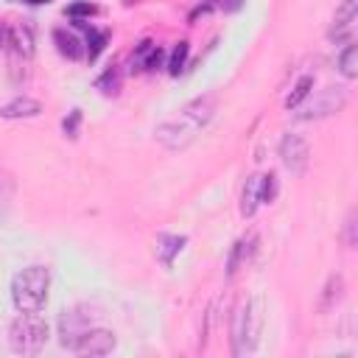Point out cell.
<instances>
[{"label":"cell","mask_w":358,"mask_h":358,"mask_svg":"<svg viewBox=\"0 0 358 358\" xmlns=\"http://www.w3.org/2000/svg\"><path fill=\"white\" fill-rule=\"evenodd\" d=\"M67 14H70V20H81V17H87V14H95V6H90V3H78V6H70Z\"/></svg>","instance_id":"obj_22"},{"label":"cell","mask_w":358,"mask_h":358,"mask_svg":"<svg viewBox=\"0 0 358 358\" xmlns=\"http://www.w3.org/2000/svg\"><path fill=\"white\" fill-rule=\"evenodd\" d=\"M6 48V25H0V50Z\"/></svg>","instance_id":"obj_26"},{"label":"cell","mask_w":358,"mask_h":358,"mask_svg":"<svg viewBox=\"0 0 358 358\" xmlns=\"http://www.w3.org/2000/svg\"><path fill=\"white\" fill-rule=\"evenodd\" d=\"M338 70L344 78H355L358 76V45L347 42V48L338 53Z\"/></svg>","instance_id":"obj_15"},{"label":"cell","mask_w":358,"mask_h":358,"mask_svg":"<svg viewBox=\"0 0 358 358\" xmlns=\"http://www.w3.org/2000/svg\"><path fill=\"white\" fill-rule=\"evenodd\" d=\"M92 316L95 313L87 305H76L70 310H62V316H59V341H62V347L70 350L78 341V336L92 327Z\"/></svg>","instance_id":"obj_5"},{"label":"cell","mask_w":358,"mask_h":358,"mask_svg":"<svg viewBox=\"0 0 358 358\" xmlns=\"http://www.w3.org/2000/svg\"><path fill=\"white\" fill-rule=\"evenodd\" d=\"M210 6L224 8V11H238V8L243 6V0H210Z\"/></svg>","instance_id":"obj_24"},{"label":"cell","mask_w":358,"mask_h":358,"mask_svg":"<svg viewBox=\"0 0 358 358\" xmlns=\"http://www.w3.org/2000/svg\"><path fill=\"white\" fill-rule=\"evenodd\" d=\"M78 120H81V109H73L70 117H64V134L76 137V129H78Z\"/></svg>","instance_id":"obj_23"},{"label":"cell","mask_w":358,"mask_h":358,"mask_svg":"<svg viewBox=\"0 0 358 358\" xmlns=\"http://www.w3.org/2000/svg\"><path fill=\"white\" fill-rule=\"evenodd\" d=\"M355 17H358V6H355V0H344V3L336 8L330 39H336V42H344V39H347V42H350L352 28H355Z\"/></svg>","instance_id":"obj_9"},{"label":"cell","mask_w":358,"mask_h":358,"mask_svg":"<svg viewBox=\"0 0 358 358\" xmlns=\"http://www.w3.org/2000/svg\"><path fill=\"white\" fill-rule=\"evenodd\" d=\"M252 243H255V235H249V238H243V241H238V243H235V249H232V257H229V274H235V271H238V260L249 257V252L255 249Z\"/></svg>","instance_id":"obj_19"},{"label":"cell","mask_w":358,"mask_h":358,"mask_svg":"<svg viewBox=\"0 0 358 358\" xmlns=\"http://www.w3.org/2000/svg\"><path fill=\"white\" fill-rule=\"evenodd\" d=\"M162 59H165V53H162L159 45H154V42H140V48H137L134 56H131V67L137 64V70H157V67H162Z\"/></svg>","instance_id":"obj_10"},{"label":"cell","mask_w":358,"mask_h":358,"mask_svg":"<svg viewBox=\"0 0 358 358\" xmlns=\"http://www.w3.org/2000/svg\"><path fill=\"white\" fill-rule=\"evenodd\" d=\"M20 3H31V6H39V3H50V0H20Z\"/></svg>","instance_id":"obj_27"},{"label":"cell","mask_w":358,"mask_h":358,"mask_svg":"<svg viewBox=\"0 0 358 358\" xmlns=\"http://www.w3.org/2000/svg\"><path fill=\"white\" fill-rule=\"evenodd\" d=\"M39 112H42V103L34 101V98H28V95H20V98L8 101V103L0 109V115L8 117V120H17V117H36Z\"/></svg>","instance_id":"obj_11"},{"label":"cell","mask_w":358,"mask_h":358,"mask_svg":"<svg viewBox=\"0 0 358 358\" xmlns=\"http://www.w3.org/2000/svg\"><path fill=\"white\" fill-rule=\"evenodd\" d=\"M277 193V176L274 173H266L260 176V204H268Z\"/></svg>","instance_id":"obj_20"},{"label":"cell","mask_w":358,"mask_h":358,"mask_svg":"<svg viewBox=\"0 0 358 358\" xmlns=\"http://www.w3.org/2000/svg\"><path fill=\"white\" fill-rule=\"evenodd\" d=\"M308 157H310V148H308V140L299 137V134H285L280 140V159L282 165L291 171V173H302L308 168Z\"/></svg>","instance_id":"obj_8"},{"label":"cell","mask_w":358,"mask_h":358,"mask_svg":"<svg viewBox=\"0 0 358 358\" xmlns=\"http://www.w3.org/2000/svg\"><path fill=\"white\" fill-rule=\"evenodd\" d=\"M257 204H260V176H252V179H246V187H243L241 213L243 215H255Z\"/></svg>","instance_id":"obj_16"},{"label":"cell","mask_w":358,"mask_h":358,"mask_svg":"<svg viewBox=\"0 0 358 358\" xmlns=\"http://www.w3.org/2000/svg\"><path fill=\"white\" fill-rule=\"evenodd\" d=\"M347 243H355V213H350L347 218Z\"/></svg>","instance_id":"obj_25"},{"label":"cell","mask_w":358,"mask_h":358,"mask_svg":"<svg viewBox=\"0 0 358 358\" xmlns=\"http://www.w3.org/2000/svg\"><path fill=\"white\" fill-rule=\"evenodd\" d=\"M78 28H84V34H87V56H90V62H95L98 59V53L106 48V42H109V31H98V28H92V25H87V20H73Z\"/></svg>","instance_id":"obj_14"},{"label":"cell","mask_w":358,"mask_h":358,"mask_svg":"<svg viewBox=\"0 0 358 358\" xmlns=\"http://www.w3.org/2000/svg\"><path fill=\"white\" fill-rule=\"evenodd\" d=\"M347 101V92L341 87H324L319 92L310 95V103L305 106V112H299L302 120H313V117H327L333 112H338Z\"/></svg>","instance_id":"obj_6"},{"label":"cell","mask_w":358,"mask_h":358,"mask_svg":"<svg viewBox=\"0 0 358 358\" xmlns=\"http://www.w3.org/2000/svg\"><path fill=\"white\" fill-rule=\"evenodd\" d=\"M187 53H190V45H187V42H179V45L173 48V53H171V59H168V70H171L173 76H179V73L185 70Z\"/></svg>","instance_id":"obj_18"},{"label":"cell","mask_w":358,"mask_h":358,"mask_svg":"<svg viewBox=\"0 0 358 358\" xmlns=\"http://www.w3.org/2000/svg\"><path fill=\"white\" fill-rule=\"evenodd\" d=\"M260 327H263V302L260 296L246 299L232 322V341H235V355L252 352L257 338H260Z\"/></svg>","instance_id":"obj_4"},{"label":"cell","mask_w":358,"mask_h":358,"mask_svg":"<svg viewBox=\"0 0 358 358\" xmlns=\"http://www.w3.org/2000/svg\"><path fill=\"white\" fill-rule=\"evenodd\" d=\"M115 344H117V338H115L112 330L90 327V330H84V333L78 336V341H76L70 350L78 352V355H109V352L115 350Z\"/></svg>","instance_id":"obj_7"},{"label":"cell","mask_w":358,"mask_h":358,"mask_svg":"<svg viewBox=\"0 0 358 358\" xmlns=\"http://www.w3.org/2000/svg\"><path fill=\"white\" fill-rule=\"evenodd\" d=\"M50 271L45 266H28L11 280V302L20 313H39L48 302Z\"/></svg>","instance_id":"obj_2"},{"label":"cell","mask_w":358,"mask_h":358,"mask_svg":"<svg viewBox=\"0 0 358 358\" xmlns=\"http://www.w3.org/2000/svg\"><path fill=\"white\" fill-rule=\"evenodd\" d=\"M48 344V322L36 313H20L8 324V347L17 355H36Z\"/></svg>","instance_id":"obj_3"},{"label":"cell","mask_w":358,"mask_h":358,"mask_svg":"<svg viewBox=\"0 0 358 358\" xmlns=\"http://www.w3.org/2000/svg\"><path fill=\"white\" fill-rule=\"evenodd\" d=\"M53 42H56L59 53L67 56V59H81V56H84L81 39H78L73 31H67V28H56V31H53Z\"/></svg>","instance_id":"obj_12"},{"label":"cell","mask_w":358,"mask_h":358,"mask_svg":"<svg viewBox=\"0 0 358 358\" xmlns=\"http://www.w3.org/2000/svg\"><path fill=\"white\" fill-rule=\"evenodd\" d=\"M117 87H120V76H117V70L112 67V70H106L103 73V78H98V90H103L106 95H115L117 92Z\"/></svg>","instance_id":"obj_21"},{"label":"cell","mask_w":358,"mask_h":358,"mask_svg":"<svg viewBox=\"0 0 358 358\" xmlns=\"http://www.w3.org/2000/svg\"><path fill=\"white\" fill-rule=\"evenodd\" d=\"M213 112H215V95H201V98L190 101L187 106H182V112L173 120H165L157 129V140L165 148H185L210 123Z\"/></svg>","instance_id":"obj_1"},{"label":"cell","mask_w":358,"mask_h":358,"mask_svg":"<svg viewBox=\"0 0 358 358\" xmlns=\"http://www.w3.org/2000/svg\"><path fill=\"white\" fill-rule=\"evenodd\" d=\"M310 87H313V76H302L299 81H296V87H294V92L288 95V101H285V106L288 109H296L308 95H310Z\"/></svg>","instance_id":"obj_17"},{"label":"cell","mask_w":358,"mask_h":358,"mask_svg":"<svg viewBox=\"0 0 358 358\" xmlns=\"http://www.w3.org/2000/svg\"><path fill=\"white\" fill-rule=\"evenodd\" d=\"M185 246V238L182 235H159L157 238V246H154V255L162 266H171L173 263V255H179Z\"/></svg>","instance_id":"obj_13"}]
</instances>
